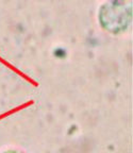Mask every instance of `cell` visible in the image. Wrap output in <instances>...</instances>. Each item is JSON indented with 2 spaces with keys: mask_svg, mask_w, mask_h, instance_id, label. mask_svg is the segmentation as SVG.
<instances>
[{
  "mask_svg": "<svg viewBox=\"0 0 133 153\" xmlns=\"http://www.w3.org/2000/svg\"><path fill=\"white\" fill-rule=\"evenodd\" d=\"M3 153H22V152H19V151H16V150H7Z\"/></svg>",
  "mask_w": 133,
  "mask_h": 153,
  "instance_id": "6da1fadb",
  "label": "cell"
}]
</instances>
